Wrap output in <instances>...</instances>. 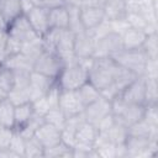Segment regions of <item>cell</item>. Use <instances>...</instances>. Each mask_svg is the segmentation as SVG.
Here are the masks:
<instances>
[{
    "label": "cell",
    "mask_w": 158,
    "mask_h": 158,
    "mask_svg": "<svg viewBox=\"0 0 158 158\" xmlns=\"http://www.w3.org/2000/svg\"><path fill=\"white\" fill-rule=\"evenodd\" d=\"M91 58L75 59L67 63L60 70L56 83L60 90H77L88 81V69L91 64Z\"/></svg>",
    "instance_id": "obj_1"
},
{
    "label": "cell",
    "mask_w": 158,
    "mask_h": 158,
    "mask_svg": "<svg viewBox=\"0 0 158 158\" xmlns=\"http://www.w3.org/2000/svg\"><path fill=\"white\" fill-rule=\"evenodd\" d=\"M116 68L117 63L111 57H93L91 64L88 69V81L101 91L112 85Z\"/></svg>",
    "instance_id": "obj_2"
},
{
    "label": "cell",
    "mask_w": 158,
    "mask_h": 158,
    "mask_svg": "<svg viewBox=\"0 0 158 158\" xmlns=\"http://www.w3.org/2000/svg\"><path fill=\"white\" fill-rule=\"evenodd\" d=\"M111 58L118 65L133 72L136 75H138V77L144 75L148 57L142 48H139V49H121L117 53L112 54Z\"/></svg>",
    "instance_id": "obj_3"
},
{
    "label": "cell",
    "mask_w": 158,
    "mask_h": 158,
    "mask_svg": "<svg viewBox=\"0 0 158 158\" xmlns=\"http://www.w3.org/2000/svg\"><path fill=\"white\" fill-rule=\"evenodd\" d=\"M64 65H65V63L62 60V58L54 51L44 48L41 52V54L36 58L32 70L56 80Z\"/></svg>",
    "instance_id": "obj_4"
},
{
    "label": "cell",
    "mask_w": 158,
    "mask_h": 158,
    "mask_svg": "<svg viewBox=\"0 0 158 158\" xmlns=\"http://www.w3.org/2000/svg\"><path fill=\"white\" fill-rule=\"evenodd\" d=\"M122 49L121 43V35L115 30H109L104 35L95 37V46H94V58L101 57H111L112 54L117 53Z\"/></svg>",
    "instance_id": "obj_5"
},
{
    "label": "cell",
    "mask_w": 158,
    "mask_h": 158,
    "mask_svg": "<svg viewBox=\"0 0 158 158\" xmlns=\"http://www.w3.org/2000/svg\"><path fill=\"white\" fill-rule=\"evenodd\" d=\"M74 38H75V33L69 28L56 30L53 49L65 64L77 59L74 54Z\"/></svg>",
    "instance_id": "obj_6"
},
{
    "label": "cell",
    "mask_w": 158,
    "mask_h": 158,
    "mask_svg": "<svg viewBox=\"0 0 158 158\" xmlns=\"http://www.w3.org/2000/svg\"><path fill=\"white\" fill-rule=\"evenodd\" d=\"M126 157H149L156 153L157 141L148 137H137L127 135L125 141Z\"/></svg>",
    "instance_id": "obj_7"
},
{
    "label": "cell",
    "mask_w": 158,
    "mask_h": 158,
    "mask_svg": "<svg viewBox=\"0 0 158 158\" xmlns=\"http://www.w3.org/2000/svg\"><path fill=\"white\" fill-rule=\"evenodd\" d=\"M6 32L10 37L17 40L22 44L27 43V42H32L37 38H41L33 31V28L30 25L28 19L26 17V15H21L17 19H15L12 22H10L6 26Z\"/></svg>",
    "instance_id": "obj_8"
},
{
    "label": "cell",
    "mask_w": 158,
    "mask_h": 158,
    "mask_svg": "<svg viewBox=\"0 0 158 158\" xmlns=\"http://www.w3.org/2000/svg\"><path fill=\"white\" fill-rule=\"evenodd\" d=\"M79 16L83 28L88 32L96 31L106 21L102 5H83L80 6Z\"/></svg>",
    "instance_id": "obj_9"
},
{
    "label": "cell",
    "mask_w": 158,
    "mask_h": 158,
    "mask_svg": "<svg viewBox=\"0 0 158 158\" xmlns=\"http://www.w3.org/2000/svg\"><path fill=\"white\" fill-rule=\"evenodd\" d=\"M58 107L67 118L81 114L84 111V105L77 90H59Z\"/></svg>",
    "instance_id": "obj_10"
},
{
    "label": "cell",
    "mask_w": 158,
    "mask_h": 158,
    "mask_svg": "<svg viewBox=\"0 0 158 158\" xmlns=\"http://www.w3.org/2000/svg\"><path fill=\"white\" fill-rule=\"evenodd\" d=\"M118 96L128 104L146 105V78L143 75L137 77L118 94Z\"/></svg>",
    "instance_id": "obj_11"
},
{
    "label": "cell",
    "mask_w": 158,
    "mask_h": 158,
    "mask_svg": "<svg viewBox=\"0 0 158 158\" xmlns=\"http://www.w3.org/2000/svg\"><path fill=\"white\" fill-rule=\"evenodd\" d=\"M110 114H111V101L102 96H100L96 101L85 106L83 111L85 120L91 125H94L95 127H98L100 121Z\"/></svg>",
    "instance_id": "obj_12"
},
{
    "label": "cell",
    "mask_w": 158,
    "mask_h": 158,
    "mask_svg": "<svg viewBox=\"0 0 158 158\" xmlns=\"http://www.w3.org/2000/svg\"><path fill=\"white\" fill-rule=\"evenodd\" d=\"M26 17L28 19L30 25L32 26L33 31L38 35V37H44L51 27H49V20H48V9L42 5L33 6L27 14Z\"/></svg>",
    "instance_id": "obj_13"
},
{
    "label": "cell",
    "mask_w": 158,
    "mask_h": 158,
    "mask_svg": "<svg viewBox=\"0 0 158 158\" xmlns=\"http://www.w3.org/2000/svg\"><path fill=\"white\" fill-rule=\"evenodd\" d=\"M98 136V128L88 121H84L75 131V146L73 148L91 152L94 149V142Z\"/></svg>",
    "instance_id": "obj_14"
},
{
    "label": "cell",
    "mask_w": 158,
    "mask_h": 158,
    "mask_svg": "<svg viewBox=\"0 0 158 158\" xmlns=\"http://www.w3.org/2000/svg\"><path fill=\"white\" fill-rule=\"evenodd\" d=\"M54 83H56L54 79L32 70L31 77H30V84H28L30 100L35 101V100L44 96L48 93V90L53 86Z\"/></svg>",
    "instance_id": "obj_15"
},
{
    "label": "cell",
    "mask_w": 158,
    "mask_h": 158,
    "mask_svg": "<svg viewBox=\"0 0 158 158\" xmlns=\"http://www.w3.org/2000/svg\"><path fill=\"white\" fill-rule=\"evenodd\" d=\"M102 9L105 14V20L107 22L126 21L128 15L127 0H104Z\"/></svg>",
    "instance_id": "obj_16"
},
{
    "label": "cell",
    "mask_w": 158,
    "mask_h": 158,
    "mask_svg": "<svg viewBox=\"0 0 158 158\" xmlns=\"http://www.w3.org/2000/svg\"><path fill=\"white\" fill-rule=\"evenodd\" d=\"M120 35H121L122 49H139L143 47L148 32L143 28L128 25Z\"/></svg>",
    "instance_id": "obj_17"
},
{
    "label": "cell",
    "mask_w": 158,
    "mask_h": 158,
    "mask_svg": "<svg viewBox=\"0 0 158 158\" xmlns=\"http://www.w3.org/2000/svg\"><path fill=\"white\" fill-rule=\"evenodd\" d=\"M95 37L88 31L75 33L74 38V54L77 59L91 58L94 54Z\"/></svg>",
    "instance_id": "obj_18"
},
{
    "label": "cell",
    "mask_w": 158,
    "mask_h": 158,
    "mask_svg": "<svg viewBox=\"0 0 158 158\" xmlns=\"http://www.w3.org/2000/svg\"><path fill=\"white\" fill-rule=\"evenodd\" d=\"M33 136L40 141L43 148H49L62 142V130L46 121L36 130Z\"/></svg>",
    "instance_id": "obj_19"
},
{
    "label": "cell",
    "mask_w": 158,
    "mask_h": 158,
    "mask_svg": "<svg viewBox=\"0 0 158 158\" xmlns=\"http://www.w3.org/2000/svg\"><path fill=\"white\" fill-rule=\"evenodd\" d=\"M49 27L56 30H64L69 27V11L67 5L48 9Z\"/></svg>",
    "instance_id": "obj_20"
},
{
    "label": "cell",
    "mask_w": 158,
    "mask_h": 158,
    "mask_svg": "<svg viewBox=\"0 0 158 158\" xmlns=\"http://www.w3.org/2000/svg\"><path fill=\"white\" fill-rule=\"evenodd\" d=\"M0 14L7 26L15 19L23 15L21 0H0Z\"/></svg>",
    "instance_id": "obj_21"
},
{
    "label": "cell",
    "mask_w": 158,
    "mask_h": 158,
    "mask_svg": "<svg viewBox=\"0 0 158 158\" xmlns=\"http://www.w3.org/2000/svg\"><path fill=\"white\" fill-rule=\"evenodd\" d=\"M127 135L137 137H148L152 141H157V127L151 126L144 118L135 122L127 127Z\"/></svg>",
    "instance_id": "obj_22"
},
{
    "label": "cell",
    "mask_w": 158,
    "mask_h": 158,
    "mask_svg": "<svg viewBox=\"0 0 158 158\" xmlns=\"http://www.w3.org/2000/svg\"><path fill=\"white\" fill-rule=\"evenodd\" d=\"M35 114L32 101L15 105V131H20Z\"/></svg>",
    "instance_id": "obj_23"
},
{
    "label": "cell",
    "mask_w": 158,
    "mask_h": 158,
    "mask_svg": "<svg viewBox=\"0 0 158 158\" xmlns=\"http://www.w3.org/2000/svg\"><path fill=\"white\" fill-rule=\"evenodd\" d=\"M0 125L15 130V105L7 98L0 102Z\"/></svg>",
    "instance_id": "obj_24"
},
{
    "label": "cell",
    "mask_w": 158,
    "mask_h": 158,
    "mask_svg": "<svg viewBox=\"0 0 158 158\" xmlns=\"http://www.w3.org/2000/svg\"><path fill=\"white\" fill-rule=\"evenodd\" d=\"M138 75H136L133 72L121 67L117 64V68H116V72H115V77H114V83L112 85L115 86V89L118 91V94L132 81L137 78Z\"/></svg>",
    "instance_id": "obj_25"
},
{
    "label": "cell",
    "mask_w": 158,
    "mask_h": 158,
    "mask_svg": "<svg viewBox=\"0 0 158 158\" xmlns=\"http://www.w3.org/2000/svg\"><path fill=\"white\" fill-rule=\"evenodd\" d=\"M77 93H78V95H79V98H80V100H81L84 107L88 106L89 104L96 101V100L101 96L100 90L96 89L90 81L84 83L79 89H77Z\"/></svg>",
    "instance_id": "obj_26"
},
{
    "label": "cell",
    "mask_w": 158,
    "mask_h": 158,
    "mask_svg": "<svg viewBox=\"0 0 158 158\" xmlns=\"http://www.w3.org/2000/svg\"><path fill=\"white\" fill-rule=\"evenodd\" d=\"M43 152H44L43 146L35 136L25 138V157L27 158L43 157Z\"/></svg>",
    "instance_id": "obj_27"
},
{
    "label": "cell",
    "mask_w": 158,
    "mask_h": 158,
    "mask_svg": "<svg viewBox=\"0 0 158 158\" xmlns=\"http://www.w3.org/2000/svg\"><path fill=\"white\" fill-rule=\"evenodd\" d=\"M43 157H49V158H56V157H73V148L67 146L63 142L57 143L53 147L44 148Z\"/></svg>",
    "instance_id": "obj_28"
},
{
    "label": "cell",
    "mask_w": 158,
    "mask_h": 158,
    "mask_svg": "<svg viewBox=\"0 0 158 158\" xmlns=\"http://www.w3.org/2000/svg\"><path fill=\"white\" fill-rule=\"evenodd\" d=\"M44 122V117L43 116H41V115H38V114H33L32 115V117L30 118V121L20 130V131H17V132H20L21 133V136L23 137V138H27V137H31V136H33L35 135V132H36V130L42 125Z\"/></svg>",
    "instance_id": "obj_29"
},
{
    "label": "cell",
    "mask_w": 158,
    "mask_h": 158,
    "mask_svg": "<svg viewBox=\"0 0 158 158\" xmlns=\"http://www.w3.org/2000/svg\"><path fill=\"white\" fill-rule=\"evenodd\" d=\"M43 117H44L46 122L52 123L53 126L58 127L59 130H62L64 127V123H65V120H67V117L64 116V114L60 111V109L58 106L49 109Z\"/></svg>",
    "instance_id": "obj_30"
},
{
    "label": "cell",
    "mask_w": 158,
    "mask_h": 158,
    "mask_svg": "<svg viewBox=\"0 0 158 158\" xmlns=\"http://www.w3.org/2000/svg\"><path fill=\"white\" fill-rule=\"evenodd\" d=\"M0 88L9 94L14 88V72L5 64L0 65Z\"/></svg>",
    "instance_id": "obj_31"
},
{
    "label": "cell",
    "mask_w": 158,
    "mask_h": 158,
    "mask_svg": "<svg viewBox=\"0 0 158 158\" xmlns=\"http://www.w3.org/2000/svg\"><path fill=\"white\" fill-rule=\"evenodd\" d=\"M7 99L14 104V105H20L30 100V93H28V88L26 89H21V88H12L11 91L7 94Z\"/></svg>",
    "instance_id": "obj_32"
},
{
    "label": "cell",
    "mask_w": 158,
    "mask_h": 158,
    "mask_svg": "<svg viewBox=\"0 0 158 158\" xmlns=\"http://www.w3.org/2000/svg\"><path fill=\"white\" fill-rule=\"evenodd\" d=\"M142 49L146 52L148 59H157V36L156 32H148Z\"/></svg>",
    "instance_id": "obj_33"
},
{
    "label": "cell",
    "mask_w": 158,
    "mask_h": 158,
    "mask_svg": "<svg viewBox=\"0 0 158 158\" xmlns=\"http://www.w3.org/2000/svg\"><path fill=\"white\" fill-rule=\"evenodd\" d=\"M154 104H157V78H146V105Z\"/></svg>",
    "instance_id": "obj_34"
},
{
    "label": "cell",
    "mask_w": 158,
    "mask_h": 158,
    "mask_svg": "<svg viewBox=\"0 0 158 158\" xmlns=\"http://www.w3.org/2000/svg\"><path fill=\"white\" fill-rule=\"evenodd\" d=\"M9 148L14 151L19 157H25V138L21 136L20 132L14 130V135L10 141Z\"/></svg>",
    "instance_id": "obj_35"
},
{
    "label": "cell",
    "mask_w": 158,
    "mask_h": 158,
    "mask_svg": "<svg viewBox=\"0 0 158 158\" xmlns=\"http://www.w3.org/2000/svg\"><path fill=\"white\" fill-rule=\"evenodd\" d=\"M12 135H14V130L0 125V151L9 147L10 141L12 138Z\"/></svg>",
    "instance_id": "obj_36"
},
{
    "label": "cell",
    "mask_w": 158,
    "mask_h": 158,
    "mask_svg": "<svg viewBox=\"0 0 158 158\" xmlns=\"http://www.w3.org/2000/svg\"><path fill=\"white\" fill-rule=\"evenodd\" d=\"M7 32L6 28H0V60H4L5 58V47L7 42Z\"/></svg>",
    "instance_id": "obj_37"
},
{
    "label": "cell",
    "mask_w": 158,
    "mask_h": 158,
    "mask_svg": "<svg viewBox=\"0 0 158 158\" xmlns=\"http://www.w3.org/2000/svg\"><path fill=\"white\" fill-rule=\"evenodd\" d=\"M67 4H68V0H41L40 5H42L47 9H53V7L63 6V5H67Z\"/></svg>",
    "instance_id": "obj_38"
},
{
    "label": "cell",
    "mask_w": 158,
    "mask_h": 158,
    "mask_svg": "<svg viewBox=\"0 0 158 158\" xmlns=\"http://www.w3.org/2000/svg\"><path fill=\"white\" fill-rule=\"evenodd\" d=\"M21 6H22L23 15H26L33 6H36V4H35L32 0H21Z\"/></svg>",
    "instance_id": "obj_39"
},
{
    "label": "cell",
    "mask_w": 158,
    "mask_h": 158,
    "mask_svg": "<svg viewBox=\"0 0 158 158\" xmlns=\"http://www.w3.org/2000/svg\"><path fill=\"white\" fill-rule=\"evenodd\" d=\"M0 28H6V23H5L4 19H2L1 14H0Z\"/></svg>",
    "instance_id": "obj_40"
},
{
    "label": "cell",
    "mask_w": 158,
    "mask_h": 158,
    "mask_svg": "<svg viewBox=\"0 0 158 158\" xmlns=\"http://www.w3.org/2000/svg\"><path fill=\"white\" fill-rule=\"evenodd\" d=\"M5 98H7V94L0 88V99H5Z\"/></svg>",
    "instance_id": "obj_41"
},
{
    "label": "cell",
    "mask_w": 158,
    "mask_h": 158,
    "mask_svg": "<svg viewBox=\"0 0 158 158\" xmlns=\"http://www.w3.org/2000/svg\"><path fill=\"white\" fill-rule=\"evenodd\" d=\"M1 64H2V60H0V65H1Z\"/></svg>",
    "instance_id": "obj_42"
},
{
    "label": "cell",
    "mask_w": 158,
    "mask_h": 158,
    "mask_svg": "<svg viewBox=\"0 0 158 158\" xmlns=\"http://www.w3.org/2000/svg\"><path fill=\"white\" fill-rule=\"evenodd\" d=\"M1 100H2V99H0V102H1Z\"/></svg>",
    "instance_id": "obj_43"
}]
</instances>
